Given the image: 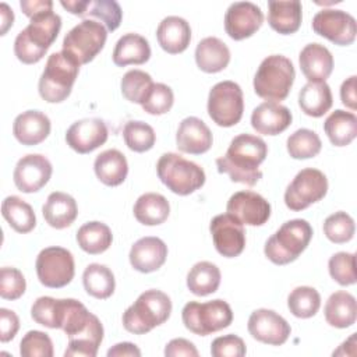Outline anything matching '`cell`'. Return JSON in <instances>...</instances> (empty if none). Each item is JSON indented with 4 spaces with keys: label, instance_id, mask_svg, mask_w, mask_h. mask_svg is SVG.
<instances>
[{
    "label": "cell",
    "instance_id": "cell-22",
    "mask_svg": "<svg viewBox=\"0 0 357 357\" xmlns=\"http://www.w3.org/2000/svg\"><path fill=\"white\" fill-rule=\"evenodd\" d=\"M293 116L289 107L278 102H264L251 113V126L258 134L278 135L291 124Z\"/></svg>",
    "mask_w": 357,
    "mask_h": 357
},
{
    "label": "cell",
    "instance_id": "cell-52",
    "mask_svg": "<svg viewBox=\"0 0 357 357\" xmlns=\"http://www.w3.org/2000/svg\"><path fill=\"white\" fill-rule=\"evenodd\" d=\"M165 356L166 357H176V356H192L197 357L198 356V350L197 347L187 339L183 337H177L170 340L166 347H165Z\"/></svg>",
    "mask_w": 357,
    "mask_h": 357
},
{
    "label": "cell",
    "instance_id": "cell-41",
    "mask_svg": "<svg viewBox=\"0 0 357 357\" xmlns=\"http://www.w3.org/2000/svg\"><path fill=\"white\" fill-rule=\"evenodd\" d=\"M286 148L293 159H310L321 152L322 142L315 131L298 128L287 138Z\"/></svg>",
    "mask_w": 357,
    "mask_h": 357
},
{
    "label": "cell",
    "instance_id": "cell-45",
    "mask_svg": "<svg viewBox=\"0 0 357 357\" xmlns=\"http://www.w3.org/2000/svg\"><path fill=\"white\" fill-rule=\"evenodd\" d=\"M89 15L102 21L107 31L113 32L120 26L123 11L117 1L114 0H88V6L82 17Z\"/></svg>",
    "mask_w": 357,
    "mask_h": 357
},
{
    "label": "cell",
    "instance_id": "cell-54",
    "mask_svg": "<svg viewBox=\"0 0 357 357\" xmlns=\"http://www.w3.org/2000/svg\"><path fill=\"white\" fill-rule=\"evenodd\" d=\"M20 7L22 13L32 18L36 14H40L47 10H53V1L50 0H21Z\"/></svg>",
    "mask_w": 357,
    "mask_h": 357
},
{
    "label": "cell",
    "instance_id": "cell-21",
    "mask_svg": "<svg viewBox=\"0 0 357 357\" xmlns=\"http://www.w3.org/2000/svg\"><path fill=\"white\" fill-rule=\"evenodd\" d=\"M131 266L141 273L158 271L167 258V245L159 237H142L137 240L128 254Z\"/></svg>",
    "mask_w": 357,
    "mask_h": 357
},
{
    "label": "cell",
    "instance_id": "cell-53",
    "mask_svg": "<svg viewBox=\"0 0 357 357\" xmlns=\"http://www.w3.org/2000/svg\"><path fill=\"white\" fill-rule=\"evenodd\" d=\"M356 75L349 77L347 79L343 81L342 86H340V99L342 103L344 106H347L349 109L354 110L356 109V103H357V96H356Z\"/></svg>",
    "mask_w": 357,
    "mask_h": 357
},
{
    "label": "cell",
    "instance_id": "cell-7",
    "mask_svg": "<svg viewBox=\"0 0 357 357\" xmlns=\"http://www.w3.org/2000/svg\"><path fill=\"white\" fill-rule=\"evenodd\" d=\"M159 180L174 194L188 195L205 184V172L178 153H163L156 163Z\"/></svg>",
    "mask_w": 357,
    "mask_h": 357
},
{
    "label": "cell",
    "instance_id": "cell-28",
    "mask_svg": "<svg viewBox=\"0 0 357 357\" xmlns=\"http://www.w3.org/2000/svg\"><path fill=\"white\" fill-rule=\"evenodd\" d=\"M229 61L230 50L219 38H204L195 47V63L204 73H219L227 67Z\"/></svg>",
    "mask_w": 357,
    "mask_h": 357
},
{
    "label": "cell",
    "instance_id": "cell-5",
    "mask_svg": "<svg viewBox=\"0 0 357 357\" xmlns=\"http://www.w3.org/2000/svg\"><path fill=\"white\" fill-rule=\"evenodd\" d=\"M78 73L79 64L66 52L52 53L39 78L38 91L40 98L47 103L66 100L71 93Z\"/></svg>",
    "mask_w": 357,
    "mask_h": 357
},
{
    "label": "cell",
    "instance_id": "cell-31",
    "mask_svg": "<svg viewBox=\"0 0 357 357\" xmlns=\"http://www.w3.org/2000/svg\"><path fill=\"white\" fill-rule=\"evenodd\" d=\"M151 57L149 42L134 32L123 35L114 46L113 63L119 67H126L128 64H144Z\"/></svg>",
    "mask_w": 357,
    "mask_h": 357
},
{
    "label": "cell",
    "instance_id": "cell-3",
    "mask_svg": "<svg viewBox=\"0 0 357 357\" xmlns=\"http://www.w3.org/2000/svg\"><path fill=\"white\" fill-rule=\"evenodd\" d=\"M172 312L170 297L156 289L145 290L123 314V326L134 335H144L165 324Z\"/></svg>",
    "mask_w": 357,
    "mask_h": 357
},
{
    "label": "cell",
    "instance_id": "cell-27",
    "mask_svg": "<svg viewBox=\"0 0 357 357\" xmlns=\"http://www.w3.org/2000/svg\"><path fill=\"white\" fill-rule=\"evenodd\" d=\"M301 11L303 7L298 0L268 1V24L278 33H294L301 25Z\"/></svg>",
    "mask_w": 357,
    "mask_h": 357
},
{
    "label": "cell",
    "instance_id": "cell-11",
    "mask_svg": "<svg viewBox=\"0 0 357 357\" xmlns=\"http://www.w3.org/2000/svg\"><path fill=\"white\" fill-rule=\"evenodd\" d=\"M39 282L50 289H60L67 286L75 273V264L73 254L63 247L43 248L35 262Z\"/></svg>",
    "mask_w": 357,
    "mask_h": 357
},
{
    "label": "cell",
    "instance_id": "cell-37",
    "mask_svg": "<svg viewBox=\"0 0 357 357\" xmlns=\"http://www.w3.org/2000/svg\"><path fill=\"white\" fill-rule=\"evenodd\" d=\"M113 241L112 230L107 225L93 220L84 223L77 231V243L82 251L96 255L105 252Z\"/></svg>",
    "mask_w": 357,
    "mask_h": 357
},
{
    "label": "cell",
    "instance_id": "cell-46",
    "mask_svg": "<svg viewBox=\"0 0 357 357\" xmlns=\"http://www.w3.org/2000/svg\"><path fill=\"white\" fill-rule=\"evenodd\" d=\"M329 275L340 286L354 284L356 278V255L351 252H336L329 258L328 262Z\"/></svg>",
    "mask_w": 357,
    "mask_h": 357
},
{
    "label": "cell",
    "instance_id": "cell-38",
    "mask_svg": "<svg viewBox=\"0 0 357 357\" xmlns=\"http://www.w3.org/2000/svg\"><path fill=\"white\" fill-rule=\"evenodd\" d=\"M220 278V271L215 264L201 261L190 269L187 275V287L195 296H208L219 289Z\"/></svg>",
    "mask_w": 357,
    "mask_h": 357
},
{
    "label": "cell",
    "instance_id": "cell-56",
    "mask_svg": "<svg viewBox=\"0 0 357 357\" xmlns=\"http://www.w3.org/2000/svg\"><path fill=\"white\" fill-rule=\"evenodd\" d=\"M14 13L7 3L0 4V35H6L7 31L13 26Z\"/></svg>",
    "mask_w": 357,
    "mask_h": 357
},
{
    "label": "cell",
    "instance_id": "cell-19",
    "mask_svg": "<svg viewBox=\"0 0 357 357\" xmlns=\"http://www.w3.org/2000/svg\"><path fill=\"white\" fill-rule=\"evenodd\" d=\"M107 127L103 120L91 117L73 123L66 132L67 145L77 153H89L107 141Z\"/></svg>",
    "mask_w": 357,
    "mask_h": 357
},
{
    "label": "cell",
    "instance_id": "cell-51",
    "mask_svg": "<svg viewBox=\"0 0 357 357\" xmlns=\"http://www.w3.org/2000/svg\"><path fill=\"white\" fill-rule=\"evenodd\" d=\"M20 329V319L17 314L7 308H0V340L7 343L13 340Z\"/></svg>",
    "mask_w": 357,
    "mask_h": 357
},
{
    "label": "cell",
    "instance_id": "cell-10",
    "mask_svg": "<svg viewBox=\"0 0 357 357\" xmlns=\"http://www.w3.org/2000/svg\"><path fill=\"white\" fill-rule=\"evenodd\" d=\"M244 112L243 91L234 81L215 84L208 95V114L220 127L236 126Z\"/></svg>",
    "mask_w": 357,
    "mask_h": 357
},
{
    "label": "cell",
    "instance_id": "cell-55",
    "mask_svg": "<svg viewBox=\"0 0 357 357\" xmlns=\"http://www.w3.org/2000/svg\"><path fill=\"white\" fill-rule=\"evenodd\" d=\"M124 357V356H130V357H139L141 356V350L130 342H123V343H117L113 347H110L107 350V357Z\"/></svg>",
    "mask_w": 357,
    "mask_h": 357
},
{
    "label": "cell",
    "instance_id": "cell-34",
    "mask_svg": "<svg viewBox=\"0 0 357 357\" xmlns=\"http://www.w3.org/2000/svg\"><path fill=\"white\" fill-rule=\"evenodd\" d=\"M333 103L331 86L326 82H307L298 93V106L311 117L324 116Z\"/></svg>",
    "mask_w": 357,
    "mask_h": 357
},
{
    "label": "cell",
    "instance_id": "cell-48",
    "mask_svg": "<svg viewBox=\"0 0 357 357\" xmlns=\"http://www.w3.org/2000/svg\"><path fill=\"white\" fill-rule=\"evenodd\" d=\"M53 342L47 333L40 331H29L20 343V354L22 357H53Z\"/></svg>",
    "mask_w": 357,
    "mask_h": 357
},
{
    "label": "cell",
    "instance_id": "cell-57",
    "mask_svg": "<svg viewBox=\"0 0 357 357\" xmlns=\"http://www.w3.org/2000/svg\"><path fill=\"white\" fill-rule=\"evenodd\" d=\"M60 4L68 11V13H71V14H74V15H79V17H82L84 15V13H85V8H86V6H88V0H73V1H60Z\"/></svg>",
    "mask_w": 357,
    "mask_h": 357
},
{
    "label": "cell",
    "instance_id": "cell-8",
    "mask_svg": "<svg viewBox=\"0 0 357 357\" xmlns=\"http://www.w3.org/2000/svg\"><path fill=\"white\" fill-rule=\"evenodd\" d=\"M181 319L190 332L206 336L227 328L233 321V311L230 305L220 298L206 303L188 301L183 307Z\"/></svg>",
    "mask_w": 357,
    "mask_h": 357
},
{
    "label": "cell",
    "instance_id": "cell-4",
    "mask_svg": "<svg viewBox=\"0 0 357 357\" xmlns=\"http://www.w3.org/2000/svg\"><path fill=\"white\" fill-rule=\"evenodd\" d=\"M294 78L291 60L282 54H271L261 61L255 73L254 91L268 102H280L287 98Z\"/></svg>",
    "mask_w": 357,
    "mask_h": 357
},
{
    "label": "cell",
    "instance_id": "cell-32",
    "mask_svg": "<svg viewBox=\"0 0 357 357\" xmlns=\"http://www.w3.org/2000/svg\"><path fill=\"white\" fill-rule=\"evenodd\" d=\"M103 340V325L93 314L92 319L84 331L68 337V346L64 351L66 357H95Z\"/></svg>",
    "mask_w": 357,
    "mask_h": 357
},
{
    "label": "cell",
    "instance_id": "cell-15",
    "mask_svg": "<svg viewBox=\"0 0 357 357\" xmlns=\"http://www.w3.org/2000/svg\"><path fill=\"white\" fill-rule=\"evenodd\" d=\"M247 328L254 339L272 346L283 344L291 332L287 321L273 310L268 308H258L252 311L248 318Z\"/></svg>",
    "mask_w": 357,
    "mask_h": 357
},
{
    "label": "cell",
    "instance_id": "cell-2",
    "mask_svg": "<svg viewBox=\"0 0 357 357\" xmlns=\"http://www.w3.org/2000/svg\"><path fill=\"white\" fill-rule=\"evenodd\" d=\"M61 29V18L53 10L43 11L31 18L14 40V53L24 64L40 61L47 49L56 40Z\"/></svg>",
    "mask_w": 357,
    "mask_h": 357
},
{
    "label": "cell",
    "instance_id": "cell-30",
    "mask_svg": "<svg viewBox=\"0 0 357 357\" xmlns=\"http://www.w3.org/2000/svg\"><path fill=\"white\" fill-rule=\"evenodd\" d=\"M93 170L99 181L105 185L116 187L126 180L128 174V163L119 149H107L96 156Z\"/></svg>",
    "mask_w": 357,
    "mask_h": 357
},
{
    "label": "cell",
    "instance_id": "cell-17",
    "mask_svg": "<svg viewBox=\"0 0 357 357\" xmlns=\"http://www.w3.org/2000/svg\"><path fill=\"white\" fill-rule=\"evenodd\" d=\"M226 211L241 225L262 226L271 216V204L262 195L244 190L234 192L229 198Z\"/></svg>",
    "mask_w": 357,
    "mask_h": 357
},
{
    "label": "cell",
    "instance_id": "cell-36",
    "mask_svg": "<svg viewBox=\"0 0 357 357\" xmlns=\"http://www.w3.org/2000/svg\"><path fill=\"white\" fill-rule=\"evenodd\" d=\"M1 215L17 233H29L36 226V216L32 206L17 195L4 198Z\"/></svg>",
    "mask_w": 357,
    "mask_h": 357
},
{
    "label": "cell",
    "instance_id": "cell-18",
    "mask_svg": "<svg viewBox=\"0 0 357 357\" xmlns=\"http://www.w3.org/2000/svg\"><path fill=\"white\" fill-rule=\"evenodd\" d=\"M262 24L264 13L251 1L231 3L225 14V31L234 40L252 36Z\"/></svg>",
    "mask_w": 357,
    "mask_h": 357
},
{
    "label": "cell",
    "instance_id": "cell-14",
    "mask_svg": "<svg viewBox=\"0 0 357 357\" xmlns=\"http://www.w3.org/2000/svg\"><path fill=\"white\" fill-rule=\"evenodd\" d=\"M216 251L226 257H238L245 247V231L243 225L230 213L216 215L209 225Z\"/></svg>",
    "mask_w": 357,
    "mask_h": 357
},
{
    "label": "cell",
    "instance_id": "cell-35",
    "mask_svg": "<svg viewBox=\"0 0 357 357\" xmlns=\"http://www.w3.org/2000/svg\"><path fill=\"white\" fill-rule=\"evenodd\" d=\"M324 131L335 146H346L357 135V117L351 112L336 109L326 117Z\"/></svg>",
    "mask_w": 357,
    "mask_h": 357
},
{
    "label": "cell",
    "instance_id": "cell-20",
    "mask_svg": "<svg viewBox=\"0 0 357 357\" xmlns=\"http://www.w3.org/2000/svg\"><path fill=\"white\" fill-rule=\"evenodd\" d=\"M213 142L209 127L198 117H185L181 120L176 134L178 151L191 155H201L211 149Z\"/></svg>",
    "mask_w": 357,
    "mask_h": 357
},
{
    "label": "cell",
    "instance_id": "cell-1",
    "mask_svg": "<svg viewBox=\"0 0 357 357\" xmlns=\"http://www.w3.org/2000/svg\"><path fill=\"white\" fill-rule=\"evenodd\" d=\"M268 155L266 142L251 134H238L234 137L226 153L216 159L219 173L229 174L234 183L255 185L262 178V172L258 169Z\"/></svg>",
    "mask_w": 357,
    "mask_h": 357
},
{
    "label": "cell",
    "instance_id": "cell-44",
    "mask_svg": "<svg viewBox=\"0 0 357 357\" xmlns=\"http://www.w3.org/2000/svg\"><path fill=\"white\" fill-rule=\"evenodd\" d=\"M354 231L356 226L353 218L343 211L329 215L324 222V234L328 240L336 244L350 241L354 236Z\"/></svg>",
    "mask_w": 357,
    "mask_h": 357
},
{
    "label": "cell",
    "instance_id": "cell-43",
    "mask_svg": "<svg viewBox=\"0 0 357 357\" xmlns=\"http://www.w3.org/2000/svg\"><path fill=\"white\" fill-rule=\"evenodd\" d=\"M123 138L126 145L134 152L149 151L156 141L153 128L144 121H128L123 128Z\"/></svg>",
    "mask_w": 357,
    "mask_h": 357
},
{
    "label": "cell",
    "instance_id": "cell-50",
    "mask_svg": "<svg viewBox=\"0 0 357 357\" xmlns=\"http://www.w3.org/2000/svg\"><path fill=\"white\" fill-rule=\"evenodd\" d=\"M245 351L244 340L233 333L219 336L211 344V354L213 357H243Z\"/></svg>",
    "mask_w": 357,
    "mask_h": 357
},
{
    "label": "cell",
    "instance_id": "cell-40",
    "mask_svg": "<svg viewBox=\"0 0 357 357\" xmlns=\"http://www.w3.org/2000/svg\"><path fill=\"white\" fill-rule=\"evenodd\" d=\"M287 307L297 318H311L321 307V296L314 287L298 286L290 291Z\"/></svg>",
    "mask_w": 357,
    "mask_h": 357
},
{
    "label": "cell",
    "instance_id": "cell-24",
    "mask_svg": "<svg viewBox=\"0 0 357 357\" xmlns=\"http://www.w3.org/2000/svg\"><path fill=\"white\" fill-rule=\"evenodd\" d=\"M50 120L39 110H26L18 114L13 124L15 139L26 146L38 145L50 134Z\"/></svg>",
    "mask_w": 357,
    "mask_h": 357
},
{
    "label": "cell",
    "instance_id": "cell-13",
    "mask_svg": "<svg viewBox=\"0 0 357 357\" xmlns=\"http://www.w3.org/2000/svg\"><path fill=\"white\" fill-rule=\"evenodd\" d=\"M312 29L335 45L349 46L356 39L357 22L351 14L343 10L322 8L312 18Z\"/></svg>",
    "mask_w": 357,
    "mask_h": 357
},
{
    "label": "cell",
    "instance_id": "cell-12",
    "mask_svg": "<svg viewBox=\"0 0 357 357\" xmlns=\"http://www.w3.org/2000/svg\"><path fill=\"white\" fill-rule=\"evenodd\" d=\"M328 192L326 176L312 167L300 170L284 191V204L291 211H303L321 201Z\"/></svg>",
    "mask_w": 357,
    "mask_h": 357
},
{
    "label": "cell",
    "instance_id": "cell-42",
    "mask_svg": "<svg viewBox=\"0 0 357 357\" xmlns=\"http://www.w3.org/2000/svg\"><path fill=\"white\" fill-rule=\"evenodd\" d=\"M153 85V81L151 75L142 70H130L127 71L120 82L121 93L123 96L132 102L141 105L148 95L151 86Z\"/></svg>",
    "mask_w": 357,
    "mask_h": 357
},
{
    "label": "cell",
    "instance_id": "cell-29",
    "mask_svg": "<svg viewBox=\"0 0 357 357\" xmlns=\"http://www.w3.org/2000/svg\"><path fill=\"white\" fill-rule=\"evenodd\" d=\"M324 314L331 326L343 329L354 325L357 318V304L354 296L344 290L332 293L325 303Z\"/></svg>",
    "mask_w": 357,
    "mask_h": 357
},
{
    "label": "cell",
    "instance_id": "cell-16",
    "mask_svg": "<svg viewBox=\"0 0 357 357\" xmlns=\"http://www.w3.org/2000/svg\"><path fill=\"white\" fill-rule=\"evenodd\" d=\"M52 163L46 156L29 153L17 162L13 173L14 184L21 192H36L47 184L52 177Z\"/></svg>",
    "mask_w": 357,
    "mask_h": 357
},
{
    "label": "cell",
    "instance_id": "cell-47",
    "mask_svg": "<svg viewBox=\"0 0 357 357\" xmlns=\"http://www.w3.org/2000/svg\"><path fill=\"white\" fill-rule=\"evenodd\" d=\"M174 102V95L170 86L162 82H153L144 102L141 103L144 112L155 116L167 113Z\"/></svg>",
    "mask_w": 357,
    "mask_h": 357
},
{
    "label": "cell",
    "instance_id": "cell-49",
    "mask_svg": "<svg viewBox=\"0 0 357 357\" xmlns=\"http://www.w3.org/2000/svg\"><path fill=\"white\" fill-rule=\"evenodd\" d=\"M26 289V282L21 271L13 266H3L0 271V296L4 300L20 298Z\"/></svg>",
    "mask_w": 357,
    "mask_h": 357
},
{
    "label": "cell",
    "instance_id": "cell-25",
    "mask_svg": "<svg viewBox=\"0 0 357 357\" xmlns=\"http://www.w3.org/2000/svg\"><path fill=\"white\" fill-rule=\"evenodd\" d=\"M156 38L165 52L170 54L181 53L188 47L191 40L190 24L181 17L169 15L159 22Z\"/></svg>",
    "mask_w": 357,
    "mask_h": 357
},
{
    "label": "cell",
    "instance_id": "cell-23",
    "mask_svg": "<svg viewBox=\"0 0 357 357\" xmlns=\"http://www.w3.org/2000/svg\"><path fill=\"white\" fill-rule=\"evenodd\" d=\"M298 63L308 82H325L333 70V56L321 43L305 45L300 52Z\"/></svg>",
    "mask_w": 357,
    "mask_h": 357
},
{
    "label": "cell",
    "instance_id": "cell-9",
    "mask_svg": "<svg viewBox=\"0 0 357 357\" xmlns=\"http://www.w3.org/2000/svg\"><path fill=\"white\" fill-rule=\"evenodd\" d=\"M107 29L93 20H84L71 28L63 39V52L71 56L79 66L92 61L103 49Z\"/></svg>",
    "mask_w": 357,
    "mask_h": 357
},
{
    "label": "cell",
    "instance_id": "cell-26",
    "mask_svg": "<svg viewBox=\"0 0 357 357\" xmlns=\"http://www.w3.org/2000/svg\"><path fill=\"white\" fill-rule=\"evenodd\" d=\"M42 213L46 223L54 229H66L74 223L78 215V206L75 199L61 191L49 194Z\"/></svg>",
    "mask_w": 357,
    "mask_h": 357
},
{
    "label": "cell",
    "instance_id": "cell-39",
    "mask_svg": "<svg viewBox=\"0 0 357 357\" xmlns=\"http://www.w3.org/2000/svg\"><path fill=\"white\" fill-rule=\"evenodd\" d=\"M82 283L86 293L95 298H109L116 287L113 272L102 264H89L82 273Z\"/></svg>",
    "mask_w": 357,
    "mask_h": 357
},
{
    "label": "cell",
    "instance_id": "cell-33",
    "mask_svg": "<svg viewBox=\"0 0 357 357\" xmlns=\"http://www.w3.org/2000/svg\"><path fill=\"white\" fill-rule=\"evenodd\" d=\"M135 219L145 226L162 225L170 213L169 201L158 192H145L134 204Z\"/></svg>",
    "mask_w": 357,
    "mask_h": 357
},
{
    "label": "cell",
    "instance_id": "cell-6",
    "mask_svg": "<svg viewBox=\"0 0 357 357\" xmlns=\"http://www.w3.org/2000/svg\"><path fill=\"white\" fill-rule=\"evenodd\" d=\"M312 237V227L304 219L284 222L265 243L266 258L276 265H286L298 258Z\"/></svg>",
    "mask_w": 357,
    "mask_h": 357
}]
</instances>
